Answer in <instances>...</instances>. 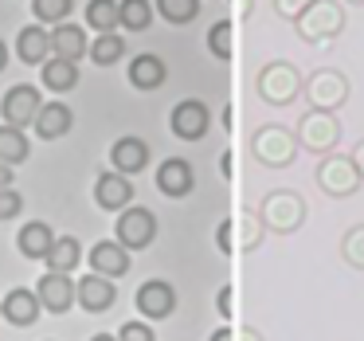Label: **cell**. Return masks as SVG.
<instances>
[{
	"instance_id": "1",
	"label": "cell",
	"mask_w": 364,
	"mask_h": 341,
	"mask_svg": "<svg viewBox=\"0 0 364 341\" xmlns=\"http://www.w3.org/2000/svg\"><path fill=\"white\" fill-rule=\"evenodd\" d=\"M259 216H262L270 236H294V231L306 224L309 204H306V196L294 192V189H270L267 196L259 200Z\"/></svg>"
},
{
	"instance_id": "2",
	"label": "cell",
	"mask_w": 364,
	"mask_h": 341,
	"mask_svg": "<svg viewBox=\"0 0 364 341\" xmlns=\"http://www.w3.org/2000/svg\"><path fill=\"white\" fill-rule=\"evenodd\" d=\"M294 32H298L301 43H314V48L337 40V36L345 32V9H341V0H314V4L294 20Z\"/></svg>"
},
{
	"instance_id": "3",
	"label": "cell",
	"mask_w": 364,
	"mask_h": 341,
	"mask_svg": "<svg viewBox=\"0 0 364 341\" xmlns=\"http://www.w3.org/2000/svg\"><path fill=\"white\" fill-rule=\"evenodd\" d=\"M301 71L294 63H286V59H270V63L259 67V75H255V95L262 98L267 106H290L294 98L301 95Z\"/></svg>"
},
{
	"instance_id": "4",
	"label": "cell",
	"mask_w": 364,
	"mask_h": 341,
	"mask_svg": "<svg viewBox=\"0 0 364 341\" xmlns=\"http://www.w3.org/2000/svg\"><path fill=\"white\" fill-rule=\"evenodd\" d=\"M298 134L286 126H278V122H270V126H259L251 134V157L259 161L262 169H290L294 157H298Z\"/></svg>"
},
{
	"instance_id": "5",
	"label": "cell",
	"mask_w": 364,
	"mask_h": 341,
	"mask_svg": "<svg viewBox=\"0 0 364 341\" xmlns=\"http://www.w3.org/2000/svg\"><path fill=\"white\" fill-rule=\"evenodd\" d=\"M314 177H317V189H321L325 196H333V200L353 196V192L364 184L356 161L345 157V153H325V157L317 161V173H314Z\"/></svg>"
},
{
	"instance_id": "6",
	"label": "cell",
	"mask_w": 364,
	"mask_h": 341,
	"mask_svg": "<svg viewBox=\"0 0 364 341\" xmlns=\"http://www.w3.org/2000/svg\"><path fill=\"white\" fill-rule=\"evenodd\" d=\"M294 134H298V145L306 153L325 157V153H333L341 142V122H337V114H329V110H306Z\"/></svg>"
},
{
	"instance_id": "7",
	"label": "cell",
	"mask_w": 364,
	"mask_h": 341,
	"mask_svg": "<svg viewBox=\"0 0 364 341\" xmlns=\"http://www.w3.org/2000/svg\"><path fill=\"white\" fill-rule=\"evenodd\" d=\"M301 95H306L309 110H329V114H337L341 106L348 103V79H345L341 71H333V67H317V71L306 79Z\"/></svg>"
},
{
	"instance_id": "8",
	"label": "cell",
	"mask_w": 364,
	"mask_h": 341,
	"mask_svg": "<svg viewBox=\"0 0 364 341\" xmlns=\"http://www.w3.org/2000/svg\"><path fill=\"white\" fill-rule=\"evenodd\" d=\"M114 239H118L126 251H145V247H153V239H157V216L141 204H129L126 212H118Z\"/></svg>"
},
{
	"instance_id": "9",
	"label": "cell",
	"mask_w": 364,
	"mask_h": 341,
	"mask_svg": "<svg viewBox=\"0 0 364 341\" xmlns=\"http://www.w3.org/2000/svg\"><path fill=\"white\" fill-rule=\"evenodd\" d=\"M40 110H43V98H40V90H36L32 83L9 87V90H4V98H0V118H4V126L28 130V126H36Z\"/></svg>"
},
{
	"instance_id": "10",
	"label": "cell",
	"mask_w": 364,
	"mask_h": 341,
	"mask_svg": "<svg viewBox=\"0 0 364 341\" xmlns=\"http://www.w3.org/2000/svg\"><path fill=\"white\" fill-rule=\"evenodd\" d=\"M208 126H212V110H208V103H200V98H184V103H176L173 114H168V130H173L181 142H200V137L208 134Z\"/></svg>"
},
{
	"instance_id": "11",
	"label": "cell",
	"mask_w": 364,
	"mask_h": 341,
	"mask_svg": "<svg viewBox=\"0 0 364 341\" xmlns=\"http://www.w3.org/2000/svg\"><path fill=\"white\" fill-rule=\"evenodd\" d=\"M137 310H141L145 322H165V318H173L176 310V290L173 283H165V278H149V283L137 286Z\"/></svg>"
},
{
	"instance_id": "12",
	"label": "cell",
	"mask_w": 364,
	"mask_h": 341,
	"mask_svg": "<svg viewBox=\"0 0 364 341\" xmlns=\"http://www.w3.org/2000/svg\"><path fill=\"white\" fill-rule=\"evenodd\" d=\"M36 294H40L43 310H51V314H67V310L79 302V286H75L71 275H63V271H48V275L36 283Z\"/></svg>"
},
{
	"instance_id": "13",
	"label": "cell",
	"mask_w": 364,
	"mask_h": 341,
	"mask_svg": "<svg viewBox=\"0 0 364 341\" xmlns=\"http://www.w3.org/2000/svg\"><path fill=\"white\" fill-rule=\"evenodd\" d=\"M95 204L102 208V212H126L129 204H134V181H129L126 173H98L95 181Z\"/></svg>"
},
{
	"instance_id": "14",
	"label": "cell",
	"mask_w": 364,
	"mask_h": 341,
	"mask_svg": "<svg viewBox=\"0 0 364 341\" xmlns=\"http://www.w3.org/2000/svg\"><path fill=\"white\" fill-rule=\"evenodd\" d=\"M157 189L165 192L168 200H184L196 189V173H192V165L184 157H168V161H161V169H157Z\"/></svg>"
},
{
	"instance_id": "15",
	"label": "cell",
	"mask_w": 364,
	"mask_h": 341,
	"mask_svg": "<svg viewBox=\"0 0 364 341\" xmlns=\"http://www.w3.org/2000/svg\"><path fill=\"white\" fill-rule=\"evenodd\" d=\"M79 306L87 310V314H106V310L118 302V290H114V278H106V275H82L79 283Z\"/></svg>"
},
{
	"instance_id": "16",
	"label": "cell",
	"mask_w": 364,
	"mask_h": 341,
	"mask_svg": "<svg viewBox=\"0 0 364 341\" xmlns=\"http://www.w3.org/2000/svg\"><path fill=\"white\" fill-rule=\"evenodd\" d=\"M87 263H90V271H95V275L122 278V275L129 271V251L118 243V239H102V243H95V247H90Z\"/></svg>"
},
{
	"instance_id": "17",
	"label": "cell",
	"mask_w": 364,
	"mask_h": 341,
	"mask_svg": "<svg viewBox=\"0 0 364 341\" xmlns=\"http://www.w3.org/2000/svg\"><path fill=\"white\" fill-rule=\"evenodd\" d=\"M40 310H43L40 294L28 290V286H12V290L4 294V322H12L16 330H24V325H36Z\"/></svg>"
},
{
	"instance_id": "18",
	"label": "cell",
	"mask_w": 364,
	"mask_h": 341,
	"mask_svg": "<svg viewBox=\"0 0 364 341\" xmlns=\"http://www.w3.org/2000/svg\"><path fill=\"white\" fill-rule=\"evenodd\" d=\"M55 231H51V224L43 220H28L24 228L16 231V251L24 255V259H48L51 247H55Z\"/></svg>"
},
{
	"instance_id": "19",
	"label": "cell",
	"mask_w": 364,
	"mask_h": 341,
	"mask_svg": "<svg viewBox=\"0 0 364 341\" xmlns=\"http://www.w3.org/2000/svg\"><path fill=\"white\" fill-rule=\"evenodd\" d=\"M110 165L126 177L145 173V165H149V142H141V137H118L110 145Z\"/></svg>"
},
{
	"instance_id": "20",
	"label": "cell",
	"mask_w": 364,
	"mask_h": 341,
	"mask_svg": "<svg viewBox=\"0 0 364 341\" xmlns=\"http://www.w3.org/2000/svg\"><path fill=\"white\" fill-rule=\"evenodd\" d=\"M16 56H20V63L43 67V63L51 59V32H48L43 24L20 28V36H16Z\"/></svg>"
},
{
	"instance_id": "21",
	"label": "cell",
	"mask_w": 364,
	"mask_h": 341,
	"mask_svg": "<svg viewBox=\"0 0 364 341\" xmlns=\"http://www.w3.org/2000/svg\"><path fill=\"white\" fill-rule=\"evenodd\" d=\"M51 56H59V59H71V63H79L82 56H90V40H87V32H82L79 24H59V28H51Z\"/></svg>"
},
{
	"instance_id": "22",
	"label": "cell",
	"mask_w": 364,
	"mask_h": 341,
	"mask_svg": "<svg viewBox=\"0 0 364 341\" xmlns=\"http://www.w3.org/2000/svg\"><path fill=\"white\" fill-rule=\"evenodd\" d=\"M75 126V114L67 103H43L40 118H36V134H40V142H55V137L71 134Z\"/></svg>"
},
{
	"instance_id": "23",
	"label": "cell",
	"mask_w": 364,
	"mask_h": 341,
	"mask_svg": "<svg viewBox=\"0 0 364 341\" xmlns=\"http://www.w3.org/2000/svg\"><path fill=\"white\" fill-rule=\"evenodd\" d=\"M168 71L165 63H161V56H134V63H129V83H134V90H157L165 87Z\"/></svg>"
},
{
	"instance_id": "24",
	"label": "cell",
	"mask_w": 364,
	"mask_h": 341,
	"mask_svg": "<svg viewBox=\"0 0 364 341\" xmlns=\"http://www.w3.org/2000/svg\"><path fill=\"white\" fill-rule=\"evenodd\" d=\"M40 79H43V87H48V90H55V95H67V90L79 87V63L51 56L48 63L40 67Z\"/></svg>"
},
{
	"instance_id": "25",
	"label": "cell",
	"mask_w": 364,
	"mask_h": 341,
	"mask_svg": "<svg viewBox=\"0 0 364 341\" xmlns=\"http://www.w3.org/2000/svg\"><path fill=\"white\" fill-rule=\"evenodd\" d=\"M28 153H32V142L24 137V130L0 126V161H4V165H24Z\"/></svg>"
},
{
	"instance_id": "26",
	"label": "cell",
	"mask_w": 364,
	"mask_h": 341,
	"mask_svg": "<svg viewBox=\"0 0 364 341\" xmlns=\"http://www.w3.org/2000/svg\"><path fill=\"white\" fill-rule=\"evenodd\" d=\"M267 236H270V231H267V224H262L259 208L239 212V251H259Z\"/></svg>"
},
{
	"instance_id": "27",
	"label": "cell",
	"mask_w": 364,
	"mask_h": 341,
	"mask_svg": "<svg viewBox=\"0 0 364 341\" xmlns=\"http://www.w3.org/2000/svg\"><path fill=\"white\" fill-rule=\"evenodd\" d=\"M87 24L95 28L98 36L102 32H114V28H122V12H118V0H90L87 4Z\"/></svg>"
},
{
	"instance_id": "28",
	"label": "cell",
	"mask_w": 364,
	"mask_h": 341,
	"mask_svg": "<svg viewBox=\"0 0 364 341\" xmlns=\"http://www.w3.org/2000/svg\"><path fill=\"white\" fill-rule=\"evenodd\" d=\"M79 259H82V243H79V239H75V236H59L55 247H51V255H48V267L71 275V271L79 267Z\"/></svg>"
},
{
	"instance_id": "29",
	"label": "cell",
	"mask_w": 364,
	"mask_h": 341,
	"mask_svg": "<svg viewBox=\"0 0 364 341\" xmlns=\"http://www.w3.org/2000/svg\"><path fill=\"white\" fill-rule=\"evenodd\" d=\"M122 56H126V40L118 32H102L90 43V63H98V67H114Z\"/></svg>"
},
{
	"instance_id": "30",
	"label": "cell",
	"mask_w": 364,
	"mask_h": 341,
	"mask_svg": "<svg viewBox=\"0 0 364 341\" xmlns=\"http://www.w3.org/2000/svg\"><path fill=\"white\" fill-rule=\"evenodd\" d=\"M118 12H122V28H126V32H145V28L153 24L149 0H118Z\"/></svg>"
},
{
	"instance_id": "31",
	"label": "cell",
	"mask_w": 364,
	"mask_h": 341,
	"mask_svg": "<svg viewBox=\"0 0 364 341\" xmlns=\"http://www.w3.org/2000/svg\"><path fill=\"white\" fill-rule=\"evenodd\" d=\"M153 9L161 12V16L168 20V24H192V20H196V12H200V0H157V4H153Z\"/></svg>"
},
{
	"instance_id": "32",
	"label": "cell",
	"mask_w": 364,
	"mask_h": 341,
	"mask_svg": "<svg viewBox=\"0 0 364 341\" xmlns=\"http://www.w3.org/2000/svg\"><path fill=\"white\" fill-rule=\"evenodd\" d=\"M71 4L75 0H32V16L36 24H67V16H71Z\"/></svg>"
},
{
	"instance_id": "33",
	"label": "cell",
	"mask_w": 364,
	"mask_h": 341,
	"mask_svg": "<svg viewBox=\"0 0 364 341\" xmlns=\"http://www.w3.org/2000/svg\"><path fill=\"white\" fill-rule=\"evenodd\" d=\"M231 32H235V20H215V24L208 28V51H212L220 63L231 59Z\"/></svg>"
},
{
	"instance_id": "34",
	"label": "cell",
	"mask_w": 364,
	"mask_h": 341,
	"mask_svg": "<svg viewBox=\"0 0 364 341\" xmlns=\"http://www.w3.org/2000/svg\"><path fill=\"white\" fill-rule=\"evenodd\" d=\"M341 259L353 271H364V224H353L341 239Z\"/></svg>"
},
{
	"instance_id": "35",
	"label": "cell",
	"mask_w": 364,
	"mask_h": 341,
	"mask_svg": "<svg viewBox=\"0 0 364 341\" xmlns=\"http://www.w3.org/2000/svg\"><path fill=\"white\" fill-rule=\"evenodd\" d=\"M215 247H220V255H235V220L231 216L215 224Z\"/></svg>"
},
{
	"instance_id": "36",
	"label": "cell",
	"mask_w": 364,
	"mask_h": 341,
	"mask_svg": "<svg viewBox=\"0 0 364 341\" xmlns=\"http://www.w3.org/2000/svg\"><path fill=\"white\" fill-rule=\"evenodd\" d=\"M118 341H157V330L149 322H126L118 333Z\"/></svg>"
},
{
	"instance_id": "37",
	"label": "cell",
	"mask_w": 364,
	"mask_h": 341,
	"mask_svg": "<svg viewBox=\"0 0 364 341\" xmlns=\"http://www.w3.org/2000/svg\"><path fill=\"white\" fill-rule=\"evenodd\" d=\"M20 208H24V196H20L16 189H4V192H0V224L12 220V216H20Z\"/></svg>"
},
{
	"instance_id": "38",
	"label": "cell",
	"mask_w": 364,
	"mask_h": 341,
	"mask_svg": "<svg viewBox=\"0 0 364 341\" xmlns=\"http://www.w3.org/2000/svg\"><path fill=\"white\" fill-rule=\"evenodd\" d=\"M309 4H314V0H274V12H278V16H286V20H298Z\"/></svg>"
},
{
	"instance_id": "39",
	"label": "cell",
	"mask_w": 364,
	"mask_h": 341,
	"mask_svg": "<svg viewBox=\"0 0 364 341\" xmlns=\"http://www.w3.org/2000/svg\"><path fill=\"white\" fill-rule=\"evenodd\" d=\"M231 298H235V290H231V286H220V294H215V310H220V318H231Z\"/></svg>"
},
{
	"instance_id": "40",
	"label": "cell",
	"mask_w": 364,
	"mask_h": 341,
	"mask_svg": "<svg viewBox=\"0 0 364 341\" xmlns=\"http://www.w3.org/2000/svg\"><path fill=\"white\" fill-rule=\"evenodd\" d=\"M235 341H267V337H262V330H255V325H239Z\"/></svg>"
},
{
	"instance_id": "41",
	"label": "cell",
	"mask_w": 364,
	"mask_h": 341,
	"mask_svg": "<svg viewBox=\"0 0 364 341\" xmlns=\"http://www.w3.org/2000/svg\"><path fill=\"white\" fill-rule=\"evenodd\" d=\"M12 181H16L12 165H4V161H0V192H4V189H12Z\"/></svg>"
},
{
	"instance_id": "42",
	"label": "cell",
	"mask_w": 364,
	"mask_h": 341,
	"mask_svg": "<svg viewBox=\"0 0 364 341\" xmlns=\"http://www.w3.org/2000/svg\"><path fill=\"white\" fill-rule=\"evenodd\" d=\"M235 16H239V20H251V16H255V0H239Z\"/></svg>"
},
{
	"instance_id": "43",
	"label": "cell",
	"mask_w": 364,
	"mask_h": 341,
	"mask_svg": "<svg viewBox=\"0 0 364 341\" xmlns=\"http://www.w3.org/2000/svg\"><path fill=\"white\" fill-rule=\"evenodd\" d=\"M208 341H235V330H231V325H220V330H215Z\"/></svg>"
},
{
	"instance_id": "44",
	"label": "cell",
	"mask_w": 364,
	"mask_h": 341,
	"mask_svg": "<svg viewBox=\"0 0 364 341\" xmlns=\"http://www.w3.org/2000/svg\"><path fill=\"white\" fill-rule=\"evenodd\" d=\"M348 157L356 161V169H360V177H364V137H360V142H356V149L348 153Z\"/></svg>"
},
{
	"instance_id": "45",
	"label": "cell",
	"mask_w": 364,
	"mask_h": 341,
	"mask_svg": "<svg viewBox=\"0 0 364 341\" xmlns=\"http://www.w3.org/2000/svg\"><path fill=\"white\" fill-rule=\"evenodd\" d=\"M220 173L223 181H231V153H220Z\"/></svg>"
},
{
	"instance_id": "46",
	"label": "cell",
	"mask_w": 364,
	"mask_h": 341,
	"mask_svg": "<svg viewBox=\"0 0 364 341\" xmlns=\"http://www.w3.org/2000/svg\"><path fill=\"white\" fill-rule=\"evenodd\" d=\"M220 122H223V130H228V134H231V126H235V122H231V106H223V114H220Z\"/></svg>"
},
{
	"instance_id": "47",
	"label": "cell",
	"mask_w": 364,
	"mask_h": 341,
	"mask_svg": "<svg viewBox=\"0 0 364 341\" xmlns=\"http://www.w3.org/2000/svg\"><path fill=\"white\" fill-rule=\"evenodd\" d=\"M9 67V48H4V40H0V71Z\"/></svg>"
},
{
	"instance_id": "48",
	"label": "cell",
	"mask_w": 364,
	"mask_h": 341,
	"mask_svg": "<svg viewBox=\"0 0 364 341\" xmlns=\"http://www.w3.org/2000/svg\"><path fill=\"white\" fill-rule=\"evenodd\" d=\"M90 341H118V337H114V333H95Z\"/></svg>"
},
{
	"instance_id": "49",
	"label": "cell",
	"mask_w": 364,
	"mask_h": 341,
	"mask_svg": "<svg viewBox=\"0 0 364 341\" xmlns=\"http://www.w3.org/2000/svg\"><path fill=\"white\" fill-rule=\"evenodd\" d=\"M0 318H4V298H0Z\"/></svg>"
},
{
	"instance_id": "50",
	"label": "cell",
	"mask_w": 364,
	"mask_h": 341,
	"mask_svg": "<svg viewBox=\"0 0 364 341\" xmlns=\"http://www.w3.org/2000/svg\"><path fill=\"white\" fill-rule=\"evenodd\" d=\"M348 4H360V9H364V0H348Z\"/></svg>"
}]
</instances>
